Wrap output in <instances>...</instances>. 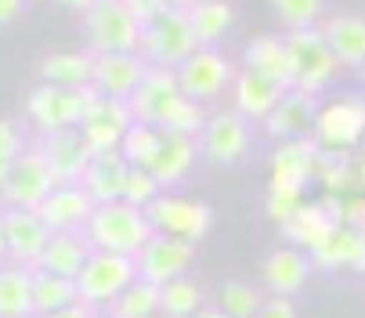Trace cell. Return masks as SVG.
I'll list each match as a JSON object with an SVG mask.
<instances>
[{
	"label": "cell",
	"mask_w": 365,
	"mask_h": 318,
	"mask_svg": "<svg viewBox=\"0 0 365 318\" xmlns=\"http://www.w3.org/2000/svg\"><path fill=\"white\" fill-rule=\"evenodd\" d=\"M83 235L91 239L94 250L138 257L145 250V242L155 235V228H152V221H148V214L141 206H134L127 199H116V202H98Z\"/></svg>",
	"instance_id": "cell-1"
},
{
	"label": "cell",
	"mask_w": 365,
	"mask_h": 318,
	"mask_svg": "<svg viewBox=\"0 0 365 318\" xmlns=\"http://www.w3.org/2000/svg\"><path fill=\"white\" fill-rule=\"evenodd\" d=\"M94 87H58V83H36L26 98V113L36 123L40 134L73 130L87 120V113L98 105Z\"/></svg>",
	"instance_id": "cell-2"
},
{
	"label": "cell",
	"mask_w": 365,
	"mask_h": 318,
	"mask_svg": "<svg viewBox=\"0 0 365 318\" xmlns=\"http://www.w3.org/2000/svg\"><path fill=\"white\" fill-rule=\"evenodd\" d=\"M87 15V36L94 55H130L141 51V19L130 11L127 0H98Z\"/></svg>",
	"instance_id": "cell-3"
},
{
	"label": "cell",
	"mask_w": 365,
	"mask_h": 318,
	"mask_svg": "<svg viewBox=\"0 0 365 318\" xmlns=\"http://www.w3.org/2000/svg\"><path fill=\"white\" fill-rule=\"evenodd\" d=\"M286 43H289V58H293V87L307 94H319L322 87H329L340 62L322 36V26L286 29Z\"/></svg>",
	"instance_id": "cell-4"
},
{
	"label": "cell",
	"mask_w": 365,
	"mask_h": 318,
	"mask_svg": "<svg viewBox=\"0 0 365 318\" xmlns=\"http://www.w3.org/2000/svg\"><path fill=\"white\" fill-rule=\"evenodd\" d=\"M138 279V260L127 253H109V250H94L91 260L83 264V272L76 275L80 300L91 307H109L130 282Z\"/></svg>",
	"instance_id": "cell-5"
},
{
	"label": "cell",
	"mask_w": 365,
	"mask_h": 318,
	"mask_svg": "<svg viewBox=\"0 0 365 318\" xmlns=\"http://www.w3.org/2000/svg\"><path fill=\"white\" fill-rule=\"evenodd\" d=\"M195 47H199V40H195V29L188 22V11H163L141 33V58L148 66L178 69Z\"/></svg>",
	"instance_id": "cell-6"
},
{
	"label": "cell",
	"mask_w": 365,
	"mask_h": 318,
	"mask_svg": "<svg viewBox=\"0 0 365 318\" xmlns=\"http://www.w3.org/2000/svg\"><path fill=\"white\" fill-rule=\"evenodd\" d=\"M55 188H58V181H55V170H51L43 148L26 145V152L11 163V178H8V188L0 192V199H4V206L36 210Z\"/></svg>",
	"instance_id": "cell-7"
},
{
	"label": "cell",
	"mask_w": 365,
	"mask_h": 318,
	"mask_svg": "<svg viewBox=\"0 0 365 318\" xmlns=\"http://www.w3.org/2000/svg\"><path fill=\"white\" fill-rule=\"evenodd\" d=\"M344 214H347V206H340L333 195L322 202H304L282 225V235L289 239V246H297L304 253H315L336 235V228L344 225Z\"/></svg>",
	"instance_id": "cell-8"
},
{
	"label": "cell",
	"mask_w": 365,
	"mask_h": 318,
	"mask_svg": "<svg viewBox=\"0 0 365 318\" xmlns=\"http://www.w3.org/2000/svg\"><path fill=\"white\" fill-rule=\"evenodd\" d=\"M178 80H181V91L188 98L206 105V101H214L225 87L235 83V69L217 47H195L192 55L178 66Z\"/></svg>",
	"instance_id": "cell-9"
},
{
	"label": "cell",
	"mask_w": 365,
	"mask_h": 318,
	"mask_svg": "<svg viewBox=\"0 0 365 318\" xmlns=\"http://www.w3.org/2000/svg\"><path fill=\"white\" fill-rule=\"evenodd\" d=\"M134 260H138V275L141 279H148L155 286H167V282L188 275L192 260H195V242L167 235V232H155Z\"/></svg>",
	"instance_id": "cell-10"
},
{
	"label": "cell",
	"mask_w": 365,
	"mask_h": 318,
	"mask_svg": "<svg viewBox=\"0 0 365 318\" xmlns=\"http://www.w3.org/2000/svg\"><path fill=\"white\" fill-rule=\"evenodd\" d=\"M145 214H148L155 232H167V235H178V239H188V242H199L214 228V210L206 202L178 199V195H167V192L155 199Z\"/></svg>",
	"instance_id": "cell-11"
},
{
	"label": "cell",
	"mask_w": 365,
	"mask_h": 318,
	"mask_svg": "<svg viewBox=\"0 0 365 318\" xmlns=\"http://www.w3.org/2000/svg\"><path fill=\"white\" fill-rule=\"evenodd\" d=\"M199 148L217 167L239 163V159L246 155V148H250V120L239 109L210 113V120H206V127L199 134Z\"/></svg>",
	"instance_id": "cell-12"
},
{
	"label": "cell",
	"mask_w": 365,
	"mask_h": 318,
	"mask_svg": "<svg viewBox=\"0 0 365 318\" xmlns=\"http://www.w3.org/2000/svg\"><path fill=\"white\" fill-rule=\"evenodd\" d=\"M4 221V242H8V260L15 264H33L40 260L43 246L51 242V228L40 217V210H26V206H4L0 210Z\"/></svg>",
	"instance_id": "cell-13"
},
{
	"label": "cell",
	"mask_w": 365,
	"mask_h": 318,
	"mask_svg": "<svg viewBox=\"0 0 365 318\" xmlns=\"http://www.w3.org/2000/svg\"><path fill=\"white\" fill-rule=\"evenodd\" d=\"M311 138L326 148H354L365 138V98H340L322 105Z\"/></svg>",
	"instance_id": "cell-14"
},
{
	"label": "cell",
	"mask_w": 365,
	"mask_h": 318,
	"mask_svg": "<svg viewBox=\"0 0 365 318\" xmlns=\"http://www.w3.org/2000/svg\"><path fill=\"white\" fill-rule=\"evenodd\" d=\"M36 145L43 148V155H47L51 170H55V181H58V185H80L83 174H87V167H91V159H94L91 145H87L83 134H80V127L43 134Z\"/></svg>",
	"instance_id": "cell-15"
},
{
	"label": "cell",
	"mask_w": 365,
	"mask_h": 318,
	"mask_svg": "<svg viewBox=\"0 0 365 318\" xmlns=\"http://www.w3.org/2000/svg\"><path fill=\"white\" fill-rule=\"evenodd\" d=\"M130 127H134V113H130L127 101H120V98H98V105L80 123V134L91 145V152H109V148L123 145Z\"/></svg>",
	"instance_id": "cell-16"
},
{
	"label": "cell",
	"mask_w": 365,
	"mask_h": 318,
	"mask_svg": "<svg viewBox=\"0 0 365 318\" xmlns=\"http://www.w3.org/2000/svg\"><path fill=\"white\" fill-rule=\"evenodd\" d=\"M315 120H319V94H307L300 87H289L282 94V101L272 109V116L264 120V130L275 141H293V138L315 134Z\"/></svg>",
	"instance_id": "cell-17"
},
{
	"label": "cell",
	"mask_w": 365,
	"mask_h": 318,
	"mask_svg": "<svg viewBox=\"0 0 365 318\" xmlns=\"http://www.w3.org/2000/svg\"><path fill=\"white\" fill-rule=\"evenodd\" d=\"M145 73H148V62L141 58V51H130V55H94V80H91V87L101 98L130 101V94L138 91Z\"/></svg>",
	"instance_id": "cell-18"
},
{
	"label": "cell",
	"mask_w": 365,
	"mask_h": 318,
	"mask_svg": "<svg viewBox=\"0 0 365 318\" xmlns=\"http://www.w3.org/2000/svg\"><path fill=\"white\" fill-rule=\"evenodd\" d=\"M36 210L51 232H83L91 214L98 210V202L83 185H58Z\"/></svg>",
	"instance_id": "cell-19"
},
{
	"label": "cell",
	"mask_w": 365,
	"mask_h": 318,
	"mask_svg": "<svg viewBox=\"0 0 365 318\" xmlns=\"http://www.w3.org/2000/svg\"><path fill=\"white\" fill-rule=\"evenodd\" d=\"M181 94V80H178V69H163V66H148L145 80L138 83V91L130 94V113L138 123H152L160 127L167 105Z\"/></svg>",
	"instance_id": "cell-20"
},
{
	"label": "cell",
	"mask_w": 365,
	"mask_h": 318,
	"mask_svg": "<svg viewBox=\"0 0 365 318\" xmlns=\"http://www.w3.org/2000/svg\"><path fill=\"white\" fill-rule=\"evenodd\" d=\"M289 87H282L279 80L264 76V73H253V69H242L235 73V83H232V98H235V109L253 120V123H264L272 116V109L282 101Z\"/></svg>",
	"instance_id": "cell-21"
},
{
	"label": "cell",
	"mask_w": 365,
	"mask_h": 318,
	"mask_svg": "<svg viewBox=\"0 0 365 318\" xmlns=\"http://www.w3.org/2000/svg\"><path fill=\"white\" fill-rule=\"evenodd\" d=\"M319 152L322 145L315 138L279 141V148L272 152V181H289L307 188L311 178H319Z\"/></svg>",
	"instance_id": "cell-22"
},
{
	"label": "cell",
	"mask_w": 365,
	"mask_h": 318,
	"mask_svg": "<svg viewBox=\"0 0 365 318\" xmlns=\"http://www.w3.org/2000/svg\"><path fill=\"white\" fill-rule=\"evenodd\" d=\"M91 253H94V246L83 232H51V242L43 246V253H40V260L33 264V268L76 279L83 272V264L91 260Z\"/></svg>",
	"instance_id": "cell-23"
},
{
	"label": "cell",
	"mask_w": 365,
	"mask_h": 318,
	"mask_svg": "<svg viewBox=\"0 0 365 318\" xmlns=\"http://www.w3.org/2000/svg\"><path fill=\"white\" fill-rule=\"evenodd\" d=\"M242 69L264 73L272 80H279L282 87H293V58H289V43L286 33H260L246 43L242 51Z\"/></svg>",
	"instance_id": "cell-24"
},
{
	"label": "cell",
	"mask_w": 365,
	"mask_h": 318,
	"mask_svg": "<svg viewBox=\"0 0 365 318\" xmlns=\"http://www.w3.org/2000/svg\"><path fill=\"white\" fill-rule=\"evenodd\" d=\"M311 268H315L311 253H304L297 246H282V250L268 253V260H264V289L275 297H293L307 286Z\"/></svg>",
	"instance_id": "cell-25"
},
{
	"label": "cell",
	"mask_w": 365,
	"mask_h": 318,
	"mask_svg": "<svg viewBox=\"0 0 365 318\" xmlns=\"http://www.w3.org/2000/svg\"><path fill=\"white\" fill-rule=\"evenodd\" d=\"M127 174H130L127 155L120 148H109V152H94V159H91V167H87L80 185L94 195V202H116V199H123Z\"/></svg>",
	"instance_id": "cell-26"
},
{
	"label": "cell",
	"mask_w": 365,
	"mask_h": 318,
	"mask_svg": "<svg viewBox=\"0 0 365 318\" xmlns=\"http://www.w3.org/2000/svg\"><path fill=\"white\" fill-rule=\"evenodd\" d=\"M311 264L319 272H361L365 275V235L351 225H340L336 235L311 253Z\"/></svg>",
	"instance_id": "cell-27"
},
{
	"label": "cell",
	"mask_w": 365,
	"mask_h": 318,
	"mask_svg": "<svg viewBox=\"0 0 365 318\" xmlns=\"http://www.w3.org/2000/svg\"><path fill=\"white\" fill-rule=\"evenodd\" d=\"M319 26L340 66H354V69L365 66V19L361 15H333Z\"/></svg>",
	"instance_id": "cell-28"
},
{
	"label": "cell",
	"mask_w": 365,
	"mask_h": 318,
	"mask_svg": "<svg viewBox=\"0 0 365 318\" xmlns=\"http://www.w3.org/2000/svg\"><path fill=\"white\" fill-rule=\"evenodd\" d=\"M33 279L29 264H0V318H33Z\"/></svg>",
	"instance_id": "cell-29"
},
{
	"label": "cell",
	"mask_w": 365,
	"mask_h": 318,
	"mask_svg": "<svg viewBox=\"0 0 365 318\" xmlns=\"http://www.w3.org/2000/svg\"><path fill=\"white\" fill-rule=\"evenodd\" d=\"M40 83L58 87H91L94 80V51H55L36 66Z\"/></svg>",
	"instance_id": "cell-30"
},
{
	"label": "cell",
	"mask_w": 365,
	"mask_h": 318,
	"mask_svg": "<svg viewBox=\"0 0 365 318\" xmlns=\"http://www.w3.org/2000/svg\"><path fill=\"white\" fill-rule=\"evenodd\" d=\"M199 152H202V148H199V138L163 130V148H160V155H155L152 174L163 181V188H170V185H178V181L192 170V163H195Z\"/></svg>",
	"instance_id": "cell-31"
},
{
	"label": "cell",
	"mask_w": 365,
	"mask_h": 318,
	"mask_svg": "<svg viewBox=\"0 0 365 318\" xmlns=\"http://www.w3.org/2000/svg\"><path fill=\"white\" fill-rule=\"evenodd\" d=\"M188 22L195 29L199 47H217L225 40V33L232 29L235 11H232L228 0H195V4L188 8Z\"/></svg>",
	"instance_id": "cell-32"
},
{
	"label": "cell",
	"mask_w": 365,
	"mask_h": 318,
	"mask_svg": "<svg viewBox=\"0 0 365 318\" xmlns=\"http://www.w3.org/2000/svg\"><path fill=\"white\" fill-rule=\"evenodd\" d=\"M106 314H113V318H155V314H160V286L138 275V279L106 307Z\"/></svg>",
	"instance_id": "cell-33"
},
{
	"label": "cell",
	"mask_w": 365,
	"mask_h": 318,
	"mask_svg": "<svg viewBox=\"0 0 365 318\" xmlns=\"http://www.w3.org/2000/svg\"><path fill=\"white\" fill-rule=\"evenodd\" d=\"M36 279H33V304H36V318L40 314H51V311H62L69 304L80 300V289H76V279H66V275H51V272H40L33 268Z\"/></svg>",
	"instance_id": "cell-34"
},
{
	"label": "cell",
	"mask_w": 365,
	"mask_h": 318,
	"mask_svg": "<svg viewBox=\"0 0 365 318\" xmlns=\"http://www.w3.org/2000/svg\"><path fill=\"white\" fill-rule=\"evenodd\" d=\"M206 120H210V113L202 109V101H195V98H188V94L181 91V94L167 105V113H163V120H160V130L199 138L202 127H206Z\"/></svg>",
	"instance_id": "cell-35"
},
{
	"label": "cell",
	"mask_w": 365,
	"mask_h": 318,
	"mask_svg": "<svg viewBox=\"0 0 365 318\" xmlns=\"http://www.w3.org/2000/svg\"><path fill=\"white\" fill-rule=\"evenodd\" d=\"M160 148H163V130L152 127V123H138V120H134V127L127 130V138L120 145V152L127 155V163L130 167H145V170L155 167Z\"/></svg>",
	"instance_id": "cell-36"
},
{
	"label": "cell",
	"mask_w": 365,
	"mask_h": 318,
	"mask_svg": "<svg viewBox=\"0 0 365 318\" xmlns=\"http://www.w3.org/2000/svg\"><path fill=\"white\" fill-rule=\"evenodd\" d=\"M319 178L326 181L329 192H347L354 185H361L358 167L351 163V148H326L319 152Z\"/></svg>",
	"instance_id": "cell-37"
},
{
	"label": "cell",
	"mask_w": 365,
	"mask_h": 318,
	"mask_svg": "<svg viewBox=\"0 0 365 318\" xmlns=\"http://www.w3.org/2000/svg\"><path fill=\"white\" fill-rule=\"evenodd\" d=\"M202 307V289L192 279H174L167 286H160V314L167 318H192Z\"/></svg>",
	"instance_id": "cell-38"
},
{
	"label": "cell",
	"mask_w": 365,
	"mask_h": 318,
	"mask_svg": "<svg viewBox=\"0 0 365 318\" xmlns=\"http://www.w3.org/2000/svg\"><path fill=\"white\" fill-rule=\"evenodd\" d=\"M268 297H272L268 289H260V286H253V282L232 279V282H225V289H221V307H225L232 318H257V311L264 307Z\"/></svg>",
	"instance_id": "cell-39"
},
{
	"label": "cell",
	"mask_w": 365,
	"mask_h": 318,
	"mask_svg": "<svg viewBox=\"0 0 365 318\" xmlns=\"http://www.w3.org/2000/svg\"><path fill=\"white\" fill-rule=\"evenodd\" d=\"M304 206V185H289V181H272V188H268V202H264V210H268V217L282 228L297 210Z\"/></svg>",
	"instance_id": "cell-40"
},
{
	"label": "cell",
	"mask_w": 365,
	"mask_h": 318,
	"mask_svg": "<svg viewBox=\"0 0 365 318\" xmlns=\"http://www.w3.org/2000/svg\"><path fill=\"white\" fill-rule=\"evenodd\" d=\"M326 0H272V11L286 29H304V26H319Z\"/></svg>",
	"instance_id": "cell-41"
},
{
	"label": "cell",
	"mask_w": 365,
	"mask_h": 318,
	"mask_svg": "<svg viewBox=\"0 0 365 318\" xmlns=\"http://www.w3.org/2000/svg\"><path fill=\"white\" fill-rule=\"evenodd\" d=\"M160 195H163V181H160V178H155L152 170H145V167H130V174H127V188H123V199H127V202L148 210Z\"/></svg>",
	"instance_id": "cell-42"
},
{
	"label": "cell",
	"mask_w": 365,
	"mask_h": 318,
	"mask_svg": "<svg viewBox=\"0 0 365 318\" xmlns=\"http://www.w3.org/2000/svg\"><path fill=\"white\" fill-rule=\"evenodd\" d=\"M22 152H26V138H22V130H19L11 120H0V159L15 163Z\"/></svg>",
	"instance_id": "cell-43"
},
{
	"label": "cell",
	"mask_w": 365,
	"mask_h": 318,
	"mask_svg": "<svg viewBox=\"0 0 365 318\" xmlns=\"http://www.w3.org/2000/svg\"><path fill=\"white\" fill-rule=\"evenodd\" d=\"M257 318H297V307H293V300L289 297H268L264 300V307L257 311Z\"/></svg>",
	"instance_id": "cell-44"
},
{
	"label": "cell",
	"mask_w": 365,
	"mask_h": 318,
	"mask_svg": "<svg viewBox=\"0 0 365 318\" xmlns=\"http://www.w3.org/2000/svg\"><path fill=\"white\" fill-rule=\"evenodd\" d=\"M130 4V11L141 19V26H148L152 19H160L163 11H167V0H127Z\"/></svg>",
	"instance_id": "cell-45"
},
{
	"label": "cell",
	"mask_w": 365,
	"mask_h": 318,
	"mask_svg": "<svg viewBox=\"0 0 365 318\" xmlns=\"http://www.w3.org/2000/svg\"><path fill=\"white\" fill-rule=\"evenodd\" d=\"M40 318H98V307L76 300V304H69V307H62V311H51V314H40Z\"/></svg>",
	"instance_id": "cell-46"
},
{
	"label": "cell",
	"mask_w": 365,
	"mask_h": 318,
	"mask_svg": "<svg viewBox=\"0 0 365 318\" xmlns=\"http://www.w3.org/2000/svg\"><path fill=\"white\" fill-rule=\"evenodd\" d=\"M344 225H351L354 232H361V235H365V199H354V202H347Z\"/></svg>",
	"instance_id": "cell-47"
},
{
	"label": "cell",
	"mask_w": 365,
	"mask_h": 318,
	"mask_svg": "<svg viewBox=\"0 0 365 318\" xmlns=\"http://www.w3.org/2000/svg\"><path fill=\"white\" fill-rule=\"evenodd\" d=\"M22 15V0H0V26H11Z\"/></svg>",
	"instance_id": "cell-48"
},
{
	"label": "cell",
	"mask_w": 365,
	"mask_h": 318,
	"mask_svg": "<svg viewBox=\"0 0 365 318\" xmlns=\"http://www.w3.org/2000/svg\"><path fill=\"white\" fill-rule=\"evenodd\" d=\"M192 318H232V314H228L225 307H199Z\"/></svg>",
	"instance_id": "cell-49"
},
{
	"label": "cell",
	"mask_w": 365,
	"mask_h": 318,
	"mask_svg": "<svg viewBox=\"0 0 365 318\" xmlns=\"http://www.w3.org/2000/svg\"><path fill=\"white\" fill-rule=\"evenodd\" d=\"M58 4H62V8H73V11H91L98 0H58Z\"/></svg>",
	"instance_id": "cell-50"
},
{
	"label": "cell",
	"mask_w": 365,
	"mask_h": 318,
	"mask_svg": "<svg viewBox=\"0 0 365 318\" xmlns=\"http://www.w3.org/2000/svg\"><path fill=\"white\" fill-rule=\"evenodd\" d=\"M8 178H11V163H8V159H0V192L8 188Z\"/></svg>",
	"instance_id": "cell-51"
},
{
	"label": "cell",
	"mask_w": 365,
	"mask_h": 318,
	"mask_svg": "<svg viewBox=\"0 0 365 318\" xmlns=\"http://www.w3.org/2000/svg\"><path fill=\"white\" fill-rule=\"evenodd\" d=\"M195 0H167V11H188Z\"/></svg>",
	"instance_id": "cell-52"
},
{
	"label": "cell",
	"mask_w": 365,
	"mask_h": 318,
	"mask_svg": "<svg viewBox=\"0 0 365 318\" xmlns=\"http://www.w3.org/2000/svg\"><path fill=\"white\" fill-rule=\"evenodd\" d=\"M0 264H8V242H4V221H0Z\"/></svg>",
	"instance_id": "cell-53"
},
{
	"label": "cell",
	"mask_w": 365,
	"mask_h": 318,
	"mask_svg": "<svg viewBox=\"0 0 365 318\" xmlns=\"http://www.w3.org/2000/svg\"><path fill=\"white\" fill-rule=\"evenodd\" d=\"M358 174H361V188H365V159H361V163H358Z\"/></svg>",
	"instance_id": "cell-54"
},
{
	"label": "cell",
	"mask_w": 365,
	"mask_h": 318,
	"mask_svg": "<svg viewBox=\"0 0 365 318\" xmlns=\"http://www.w3.org/2000/svg\"><path fill=\"white\" fill-rule=\"evenodd\" d=\"M98 318H113V314H98Z\"/></svg>",
	"instance_id": "cell-55"
},
{
	"label": "cell",
	"mask_w": 365,
	"mask_h": 318,
	"mask_svg": "<svg viewBox=\"0 0 365 318\" xmlns=\"http://www.w3.org/2000/svg\"><path fill=\"white\" fill-rule=\"evenodd\" d=\"M361 80H365V66H361Z\"/></svg>",
	"instance_id": "cell-56"
}]
</instances>
